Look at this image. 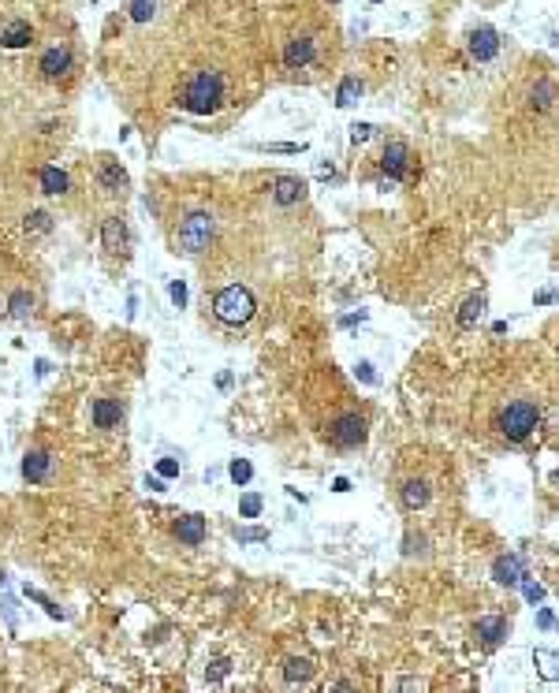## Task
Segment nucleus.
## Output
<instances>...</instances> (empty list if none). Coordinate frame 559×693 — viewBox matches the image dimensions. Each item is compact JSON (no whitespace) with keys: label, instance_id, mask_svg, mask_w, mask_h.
Here are the masks:
<instances>
[{"label":"nucleus","instance_id":"4be33fe9","mask_svg":"<svg viewBox=\"0 0 559 693\" xmlns=\"http://www.w3.org/2000/svg\"><path fill=\"white\" fill-rule=\"evenodd\" d=\"M97 179H101V187L112 190V194L127 187V172H123V168L116 164V161H105V164H101V176H97Z\"/></svg>","mask_w":559,"mask_h":693},{"label":"nucleus","instance_id":"a878e982","mask_svg":"<svg viewBox=\"0 0 559 693\" xmlns=\"http://www.w3.org/2000/svg\"><path fill=\"white\" fill-rule=\"evenodd\" d=\"M8 309H11V317H30V313H34V295L30 291H16V295H11V302H8Z\"/></svg>","mask_w":559,"mask_h":693},{"label":"nucleus","instance_id":"f8f14e48","mask_svg":"<svg viewBox=\"0 0 559 693\" xmlns=\"http://www.w3.org/2000/svg\"><path fill=\"white\" fill-rule=\"evenodd\" d=\"M492 578H496L500 585H522L526 578V567L518 556H496L492 559Z\"/></svg>","mask_w":559,"mask_h":693},{"label":"nucleus","instance_id":"a211bd4d","mask_svg":"<svg viewBox=\"0 0 559 693\" xmlns=\"http://www.w3.org/2000/svg\"><path fill=\"white\" fill-rule=\"evenodd\" d=\"M429 481H422V477H410V481H403V503L410 507V511H422V507L429 503Z\"/></svg>","mask_w":559,"mask_h":693},{"label":"nucleus","instance_id":"423d86ee","mask_svg":"<svg viewBox=\"0 0 559 693\" xmlns=\"http://www.w3.org/2000/svg\"><path fill=\"white\" fill-rule=\"evenodd\" d=\"M474 634H477L481 645H503L507 637H511V619L507 615H481Z\"/></svg>","mask_w":559,"mask_h":693},{"label":"nucleus","instance_id":"aec40b11","mask_svg":"<svg viewBox=\"0 0 559 693\" xmlns=\"http://www.w3.org/2000/svg\"><path fill=\"white\" fill-rule=\"evenodd\" d=\"M485 302H489L485 291H477V295L466 298L462 309H459V317H455V321H459V329H474V324L481 321V313H485Z\"/></svg>","mask_w":559,"mask_h":693},{"label":"nucleus","instance_id":"2eb2a0df","mask_svg":"<svg viewBox=\"0 0 559 693\" xmlns=\"http://www.w3.org/2000/svg\"><path fill=\"white\" fill-rule=\"evenodd\" d=\"M30 42H34V26L30 23L16 19V23L0 26V45H4V49H27Z\"/></svg>","mask_w":559,"mask_h":693},{"label":"nucleus","instance_id":"a19ab883","mask_svg":"<svg viewBox=\"0 0 559 693\" xmlns=\"http://www.w3.org/2000/svg\"><path fill=\"white\" fill-rule=\"evenodd\" d=\"M228 668H231L228 660H216L213 668H209V678H224V675H228Z\"/></svg>","mask_w":559,"mask_h":693},{"label":"nucleus","instance_id":"473e14b6","mask_svg":"<svg viewBox=\"0 0 559 693\" xmlns=\"http://www.w3.org/2000/svg\"><path fill=\"white\" fill-rule=\"evenodd\" d=\"M373 123H355V127H350V142H355V146H362V142H369L373 138Z\"/></svg>","mask_w":559,"mask_h":693},{"label":"nucleus","instance_id":"f3484780","mask_svg":"<svg viewBox=\"0 0 559 693\" xmlns=\"http://www.w3.org/2000/svg\"><path fill=\"white\" fill-rule=\"evenodd\" d=\"M176 537L179 541H183V544H202L205 541V518L202 515H183V518H179L176 522Z\"/></svg>","mask_w":559,"mask_h":693},{"label":"nucleus","instance_id":"58836bf2","mask_svg":"<svg viewBox=\"0 0 559 693\" xmlns=\"http://www.w3.org/2000/svg\"><path fill=\"white\" fill-rule=\"evenodd\" d=\"M362 321H366V309L347 313V317H340V329H355V324H362Z\"/></svg>","mask_w":559,"mask_h":693},{"label":"nucleus","instance_id":"4c0bfd02","mask_svg":"<svg viewBox=\"0 0 559 693\" xmlns=\"http://www.w3.org/2000/svg\"><path fill=\"white\" fill-rule=\"evenodd\" d=\"M537 626H541V630H552V626H555V615L548 608H537Z\"/></svg>","mask_w":559,"mask_h":693},{"label":"nucleus","instance_id":"dca6fc26","mask_svg":"<svg viewBox=\"0 0 559 693\" xmlns=\"http://www.w3.org/2000/svg\"><path fill=\"white\" fill-rule=\"evenodd\" d=\"M90 417H94L97 429H116L123 422V407H120V399H97L94 410H90Z\"/></svg>","mask_w":559,"mask_h":693},{"label":"nucleus","instance_id":"bb28decb","mask_svg":"<svg viewBox=\"0 0 559 693\" xmlns=\"http://www.w3.org/2000/svg\"><path fill=\"white\" fill-rule=\"evenodd\" d=\"M239 515H242V518H257V515H262V496H257V492H246L242 500H239Z\"/></svg>","mask_w":559,"mask_h":693},{"label":"nucleus","instance_id":"ea45409f","mask_svg":"<svg viewBox=\"0 0 559 693\" xmlns=\"http://www.w3.org/2000/svg\"><path fill=\"white\" fill-rule=\"evenodd\" d=\"M272 153H302L306 146H302V142H298V146H291V142H276V146H269Z\"/></svg>","mask_w":559,"mask_h":693},{"label":"nucleus","instance_id":"79ce46f5","mask_svg":"<svg viewBox=\"0 0 559 693\" xmlns=\"http://www.w3.org/2000/svg\"><path fill=\"white\" fill-rule=\"evenodd\" d=\"M533 302H537V306H552L555 302V291H537V295H533Z\"/></svg>","mask_w":559,"mask_h":693},{"label":"nucleus","instance_id":"2f4dec72","mask_svg":"<svg viewBox=\"0 0 559 693\" xmlns=\"http://www.w3.org/2000/svg\"><path fill=\"white\" fill-rule=\"evenodd\" d=\"M522 593H526V600H529V604H541V600H544V585H541V582H529V578H522Z\"/></svg>","mask_w":559,"mask_h":693},{"label":"nucleus","instance_id":"72a5a7b5","mask_svg":"<svg viewBox=\"0 0 559 693\" xmlns=\"http://www.w3.org/2000/svg\"><path fill=\"white\" fill-rule=\"evenodd\" d=\"M168 295H172V302H176L179 309L187 306V283H183V280H172V287H168Z\"/></svg>","mask_w":559,"mask_h":693},{"label":"nucleus","instance_id":"c85d7f7f","mask_svg":"<svg viewBox=\"0 0 559 693\" xmlns=\"http://www.w3.org/2000/svg\"><path fill=\"white\" fill-rule=\"evenodd\" d=\"M228 474H231V481H235V485H246V481L254 477V466L246 462V459H235V462L228 466Z\"/></svg>","mask_w":559,"mask_h":693},{"label":"nucleus","instance_id":"0eeeda50","mask_svg":"<svg viewBox=\"0 0 559 693\" xmlns=\"http://www.w3.org/2000/svg\"><path fill=\"white\" fill-rule=\"evenodd\" d=\"M381 164H384L388 179H407L410 176V146L407 142H388Z\"/></svg>","mask_w":559,"mask_h":693},{"label":"nucleus","instance_id":"c9c22d12","mask_svg":"<svg viewBox=\"0 0 559 693\" xmlns=\"http://www.w3.org/2000/svg\"><path fill=\"white\" fill-rule=\"evenodd\" d=\"M27 593H30V596H34L37 604H42V608H45V611H49V615H53V619H63V611H60V608H56V604H53V600H49V596H42L37 589H27Z\"/></svg>","mask_w":559,"mask_h":693},{"label":"nucleus","instance_id":"6e6552de","mask_svg":"<svg viewBox=\"0 0 559 693\" xmlns=\"http://www.w3.org/2000/svg\"><path fill=\"white\" fill-rule=\"evenodd\" d=\"M314 56H317V42L314 37H291L288 45H283V63L295 71V68H306V63H314Z\"/></svg>","mask_w":559,"mask_h":693},{"label":"nucleus","instance_id":"412c9836","mask_svg":"<svg viewBox=\"0 0 559 693\" xmlns=\"http://www.w3.org/2000/svg\"><path fill=\"white\" fill-rule=\"evenodd\" d=\"M533 668H537L541 678L559 682V652H552V649H533Z\"/></svg>","mask_w":559,"mask_h":693},{"label":"nucleus","instance_id":"4468645a","mask_svg":"<svg viewBox=\"0 0 559 693\" xmlns=\"http://www.w3.org/2000/svg\"><path fill=\"white\" fill-rule=\"evenodd\" d=\"M101 243H105L109 254H123L127 250V220L123 216H109L105 228H101Z\"/></svg>","mask_w":559,"mask_h":693},{"label":"nucleus","instance_id":"9d476101","mask_svg":"<svg viewBox=\"0 0 559 693\" xmlns=\"http://www.w3.org/2000/svg\"><path fill=\"white\" fill-rule=\"evenodd\" d=\"M496 52H500V34L492 30V26H477L470 34V56L485 63V60L496 56Z\"/></svg>","mask_w":559,"mask_h":693},{"label":"nucleus","instance_id":"cd10ccee","mask_svg":"<svg viewBox=\"0 0 559 693\" xmlns=\"http://www.w3.org/2000/svg\"><path fill=\"white\" fill-rule=\"evenodd\" d=\"M153 8H157V0H131V19L135 23H149Z\"/></svg>","mask_w":559,"mask_h":693},{"label":"nucleus","instance_id":"20e7f679","mask_svg":"<svg viewBox=\"0 0 559 693\" xmlns=\"http://www.w3.org/2000/svg\"><path fill=\"white\" fill-rule=\"evenodd\" d=\"M179 250L183 254H202L213 239V216L209 213H190L183 224H179Z\"/></svg>","mask_w":559,"mask_h":693},{"label":"nucleus","instance_id":"5701e85b","mask_svg":"<svg viewBox=\"0 0 559 693\" xmlns=\"http://www.w3.org/2000/svg\"><path fill=\"white\" fill-rule=\"evenodd\" d=\"M283 678H288V682L306 686L309 678H314V663H309V660H298V656H291L288 663H283Z\"/></svg>","mask_w":559,"mask_h":693},{"label":"nucleus","instance_id":"7c9ffc66","mask_svg":"<svg viewBox=\"0 0 559 693\" xmlns=\"http://www.w3.org/2000/svg\"><path fill=\"white\" fill-rule=\"evenodd\" d=\"M235 537H239L242 544H262V541H269V529L250 526V529H235Z\"/></svg>","mask_w":559,"mask_h":693},{"label":"nucleus","instance_id":"b1692460","mask_svg":"<svg viewBox=\"0 0 559 693\" xmlns=\"http://www.w3.org/2000/svg\"><path fill=\"white\" fill-rule=\"evenodd\" d=\"M358 97H362V82L355 75H347L343 82H340V94H336V104L340 109H350V104H358Z\"/></svg>","mask_w":559,"mask_h":693},{"label":"nucleus","instance_id":"a18cd8bd","mask_svg":"<svg viewBox=\"0 0 559 693\" xmlns=\"http://www.w3.org/2000/svg\"><path fill=\"white\" fill-rule=\"evenodd\" d=\"M332 489H336V492H347V489H350V481H347V477H336V481H332Z\"/></svg>","mask_w":559,"mask_h":693},{"label":"nucleus","instance_id":"9b49d317","mask_svg":"<svg viewBox=\"0 0 559 693\" xmlns=\"http://www.w3.org/2000/svg\"><path fill=\"white\" fill-rule=\"evenodd\" d=\"M302 198H306V179H298V176H280V179H276V190H272V202H276L280 209L298 205Z\"/></svg>","mask_w":559,"mask_h":693},{"label":"nucleus","instance_id":"393cba45","mask_svg":"<svg viewBox=\"0 0 559 693\" xmlns=\"http://www.w3.org/2000/svg\"><path fill=\"white\" fill-rule=\"evenodd\" d=\"M552 101H555V86L548 82V78H541V82L529 90V104H533V109H552Z\"/></svg>","mask_w":559,"mask_h":693},{"label":"nucleus","instance_id":"6ab92c4d","mask_svg":"<svg viewBox=\"0 0 559 693\" xmlns=\"http://www.w3.org/2000/svg\"><path fill=\"white\" fill-rule=\"evenodd\" d=\"M37 183H42L45 194H68V187H71L68 172H63V168H53V164H45L42 172H37Z\"/></svg>","mask_w":559,"mask_h":693},{"label":"nucleus","instance_id":"39448f33","mask_svg":"<svg viewBox=\"0 0 559 693\" xmlns=\"http://www.w3.org/2000/svg\"><path fill=\"white\" fill-rule=\"evenodd\" d=\"M328 436H332V443H336V448H343V451H350V448H362V443H366V417H362L358 410H347V414H340V417L332 422Z\"/></svg>","mask_w":559,"mask_h":693},{"label":"nucleus","instance_id":"e433bc0d","mask_svg":"<svg viewBox=\"0 0 559 693\" xmlns=\"http://www.w3.org/2000/svg\"><path fill=\"white\" fill-rule=\"evenodd\" d=\"M157 474H161V477H179V462H176V459H161V462H157Z\"/></svg>","mask_w":559,"mask_h":693},{"label":"nucleus","instance_id":"f704fd0d","mask_svg":"<svg viewBox=\"0 0 559 693\" xmlns=\"http://www.w3.org/2000/svg\"><path fill=\"white\" fill-rule=\"evenodd\" d=\"M355 376L362 384H376V373H373V362H358L355 365Z\"/></svg>","mask_w":559,"mask_h":693},{"label":"nucleus","instance_id":"ddd939ff","mask_svg":"<svg viewBox=\"0 0 559 693\" xmlns=\"http://www.w3.org/2000/svg\"><path fill=\"white\" fill-rule=\"evenodd\" d=\"M49 474H53V455L49 451H27V459H23V477H27L30 485H42Z\"/></svg>","mask_w":559,"mask_h":693},{"label":"nucleus","instance_id":"f257e3e1","mask_svg":"<svg viewBox=\"0 0 559 693\" xmlns=\"http://www.w3.org/2000/svg\"><path fill=\"white\" fill-rule=\"evenodd\" d=\"M179 104L194 116H209L224 104V75L220 71H194L187 78L183 94H179Z\"/></svg>","mask_w":559,"mask_h":693},{"label":"nucleus","instance_id":"f03ea898","mask_svg":"<svg viewBox=\"0 0 559 693\" xmlns=\"http://www.w3.org/2000/svg\"><path fill=\"white\" fill-rule=\"evenodd\" d=\"M537 425H541V414H537V407H533V403H526V399L507 403V407L496 414V433H500L503 440H511V443L529 440L533 433H537Z\"/></svg>","mask_w":559,"mask_h":693},{"label":"nucleus","instance_id":"1a4fd4ad","mask_svg":"<svg viewBox=\"0 0 559 693\" xmlns=\"http://www.w3.org/2000/svg\"><path fill=\"white\" fill-rule=\"evenodd\" d=\"M37 68H42V75L45 78H60V75H68V68H71V49L68 45H49L45 52H42V63H37Z\"/></svg>","mask_w":559,"mask_h":693},{"label":"nucleus","instance_id":"37998d69","mask_svg":"<svg viewBox=\"0 0 559 693\" xmlns=\"http://www.w3.org/2000/svg\"><path fill=\"white\" fill-rule=\"evenodd\" d=\"M399 689H425V682H418V678H403Z\"/></svg>","mask_w":559,"mask_h":693},{"label":"nucleus","instance_id":"7ed1b4c3","mask_svg":"<svg viewBox=\"0 0 559 693\" xmlns=\"http://www.w3.org/2000/svg\"><path fill=\"white\" fill-rule=\"evenodd\" d=\"M254 309H257L254 295L239 283L224 287V291L213 298V313H216V321H224V324H246L254 317Z\"/></svg>","mask_w":559,"mask_h":693},{"label":"nucleus","instance_id":"c03bdc74","mask_svg":"<svg viewBox=\"0 0 559 693\" xmlns=\"http://www.w3.org/2000/svg\"><path fill=\"white\" fill-rule=\"evenodd\" d=\"M146 489H153V492H164V481H161V474H157V477H146Z\"/></svg>","mask_w":559,"mask_h":693},{"label":"nucleus","instance_id":"c756f323","mask_svg":"<svg viewBox=\"0 0 559 693\" xmlns=\"http://www.w3.org/2000/svg\"><path fill=\"white\" fill-rule=\"evenodd\" d=\"M49 228H53V216L49 213H42V209H37V213H27V231H49Z\"/></svg>","mask_w":559,"mask_h":693}]
</instances>
